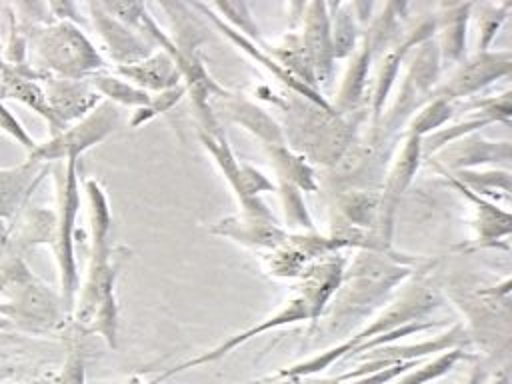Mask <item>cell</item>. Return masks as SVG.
<instances>
[{"label":"cell","instance_id":"obj_45","mask_svg":"<svg viewBox=\"0 0 512 384\" xmlns=\"http://www.w3.org/2000/svg\"><path fill=\"white\" fill-rule=\"evenodd\" d=\"M52 384H86V370H84L82 356L72 352L66 358L60 374L54 378Z\"/></svg>","mask_w":512,"mask_h":384},{"label":"cell","instance_id":"obj_22","mask_svg":"<svg viewBox=\"0 0 512 384\" xmlns=\"http://www.w3.org/2000/svg\"><path fill=\"white\" fill-rule=\"evenodd\" d=\"M40 80H42V74H38L28 64L22 68H14V66L6 64V70H4V76L0 82V100H4V98L16 100L22 106L34 110L48 124L50 136H56L62 130H66V124L60 122L56 118V114L52 112Z\"/></svg>","mask_w":512,"mask_h":384},{"label":"cell","instance_id":"obj_20","mask_svg":"<svg viewBox=\"0 0 512 384\" xmlns=\"http://www.w3.org/2000/svg\"><path fill=\"white\" fill-rule=\"evenodd\" d=\"M512 156V142L510 140H484L474 138V134L464 136L446 148L438 150L430 156V164L444 168L446 172L458 170H478L484 164H508Z\"/></svg>","mask_w":512,"mask_h":384},{"label":"cell","instance_id":"obj_12","mask_svg":"<svg viewBox=\"0 0 512 384\" xmlns=\"http://www.w3.org/2000/svg\"><path fill=\"white\" fill-rule=\"evenodd\" d=\"M512 72V52L510 50H488L476 52L470 58H464L450 78L438 84L428 98H440L456 104L458 100H466L476 96L480 90L490 84L508 78Z\"/></svg>","mask_w":512,"mask_h":384},{"label":"cell","instance_id":"obj_42","mask_svg":"<svg viewBox=\"0 0 512 384\" xmlns=\"http://www.w3.org/2000/svg\"><path fill=\"white\" fill-rule=\"evenodd\" d=\"M240 184L248 198H260V194L264 192H276V182H272L258 168L242 162H240Z\"/></svg>","mask_w":512,"mask_h":384},{"label":"cell","instance_id":"obj_7","mask_svg":"<svg viewBox=\"0 0 512 384\" xmlns=\"http://www.w3.org/2000/svg\"><path fill=\"white\" fill-rule=\"evenodd\" d=\"M322 312H324L322 306L316 304V300H314V296L310 294V290H308L302 282H296L294 288H292L290 298H286V302H284L274 314L266 316L264 320H260L258 324L246 328L244 332H238V334H234V336H228L224 342H220V344L214 346L212 350H208V352H204V354H200V356H196V358L184 360V362H180L178 366H174V368L162 372V374L154 380V384H158L160 380H166V378H170V376H174V374H178V372H184V370L198 368V366H202V364L214 362V360L226 356V354L232 352L234 348L246 344L248 340H252V338H256V336H260V334H264V332H270V330H276V328H284V326H290V324H296V322H306V320H310L312 326H316L318 320H320V316H322Z\"/></svg>","mask_w":512,"mask_h":384},{"label":"cell","instance_id":"obj_21","mask_svg":"<svg viewBox=\"0 0 512 384\" xmlns=\"http://www.w3.org/2000/svg\"><path fill=\"white\" fill-rule=\"evenodd\" d=\"M210 106H212V112L220 108L230 122L242 126L246 132L258 138L262 146H274V144L286 142L282 126L264 108L254 104L244 94L224 90L220 96L210 100Z\"/></svg>","mask_w":512,"mask_h":384},{"label":"cell","instance_id":"obj_6","mask_svg":"<svg viewBox=\"0 0 512 384\" xmlns=\"http://www.w3.org/2000/svg\"><path fill=\"white\" fill-rule=\"evenodd\" d=\"M430 268L418 270L394 300H388L384 308H380L356 334L350 336L354 340V348L378 334L392 332L406 324L424 322L444 304L446 298L440 286L426 276Z\"/></svg>","mask_w":512,"mask_h":384},{"label":"cell","instance_id":"obj_18","mask_svg":"<svg viewBox=\"0 0 512 384\" xmlns=\"http://www.w3.org/2000/svg\"><path fill=\"white\" fill-rule=\"evenodd\" d=\"M302 42L308 52L314 78L320 88H330L334 80V54H332V38H330V18L326 2H306L302 16Z\"/></svg>","mask_w":512,"mask_h":384},{"label":"cell","instance_id":"obj_11","mask_svg":"<svg viewBox=\"0 0 512 384\" xmlns=\"http://www.w3.org/2000/svg\"><path fill=\"white\" fill-rule=\"evenodd\" d=\"M470 342V334L466 332L464 324H452L448 326L446 332L428 338V340H420V342H410V344H384L380 348H374L370 352H364L356 358H360V364L354 370H348L340 376H336V380L340 382H350L356 378H362L366 374H372L380 368L398 364V362H414V360H426L432 354H440L446 352L450 348H462L464 344ZM354 358V360H356Z\"/></svg>","mask_w":512,"mask_h":384},{"label":"cell","instance_id":"obj_16","mask_svg":"<svg viewBox=\"0 0 512 384\" xmlns=\"http://www.w3.org/2000/svg\"><path fill=\"white\" fill-rule=\"evenodd\" d=\"M84 8L88 10L92 26L116 66L136 64L154 52V46L148 40L106 12L100 2H88Z\"/></svg>","mask_w":512,"mask_h":384},{"label":"cell","instance_id":"obj_53","mask_svg":"<svg viewBox=\"0 0 512 384\" xmlns=\"http://www.w3.org/2000/svg\"><path fill=\"white\" fill-rule=\"evenodd\" d=\"M124 384H146V382H142L138 376H130V378H128Z\"/></svg>","mask_w":512,"mask_h":384},{"label":"cell","instance_id":"obj_1","mask_svg":"<svg viewBox=\"0 0 512 384\" xmlns=\"http://www.w3.org/2000/svg\"><path fill=\"white\" fill-rule=\"evenodd\" d=\"M432 262L402 252L356 250L346 262L342 282L322 312L328 332H344L370 320L386 306L394 290Z\"/></svg>","mask_w":512,"mask_h":384},{"label":"cell","instance_id":"obj_10","mask_svg":"<svg viewBox=\"0 0 512 384\" xmlns=\"http://www.w3.org/2000/svg\"><path fill=\"white\" fill-rule=\"evenodd\" d=\"M402 144L398 146L394 158L390 160L388 168L384 170L382 188L378 190V222H376V236L386 248L392 246V232H394V218L398 204L412 184L420 164H422V138L404 134L400 136Z\"/></svg>","mask_w":512,"mask_h":384},{"label":"cell","instance_id":"obj_14","mask_svg":"<svg viewBox=\"0 0 512 384\" xmlns=\"http://www.w3.org/2000/svg\"><path fill=\"white\" fill-rule=\"evenodd\" d=\"M192 8L198 10L200 16H204V18H206L224 38H228L240 52H244L248 58H252L256 64H260L266 72H270L280 84H284V86L290 90V94H296V96H300V98H304V100H308V102H312V104H316V106H320V108H324V110L334 112L332 102H328V100L322 96L320 90H314V88L306 86L304 82H300L298 78H294V76L270 54L268 42H266V44H256V42L244 38L242 34H238L236 30H232L228 24H224V22L208 8V4H204V2H192Z\"/></svg>","mask_w":512,"mask_h":384},{"label":"cell","instance_id":"obj_51","mask_svg":"<svg viewBox=\"0 0 512 384\" xmlns=\"http://www.w3.org/2000/svg\"><path fill=\"white\" fill-rule=\"evenodd\" d=\"M12 374H14V368H12V366H0V380L8 378V376H12Z\"/></svg>","mask_w":512,"mask_h":384},{"label":"cell","instance_id":"obj_26","mask_svg":"<svg viewBox=\"0 0 512 384\" xmlns=\"http://www.w3.org/2000/svg\"><path fill=\"white\" fill-rule=\"evenodd\" d=\"M114 72L148 94H158L162 90L182 84V76L176 62L162 50L152 52L148 58L136 64L114 66Z\"/></svg>","mask_w":512,"mask_h":384},{"label":"cell","instance_id":"obj_8","mask_svg":"<svg viewBox=\"0 0 512 384\" xmlns=\"http://www.w3.org/2000/svg\"><path fill=\"white\" fill-rule=\"evenodd\" d=\"M120 124L118 106L108 100H102L92 112H88L78 122H72L56 136H50L44 142H38L36 150L26 158L38 164H50L56 160L80 158L86 150L106 140Z\"/></svg>","mask_w":512,"mask_h":384},{"label":"cell","instance_id":"obj_31","mask_svg":"<svg viewBox=\"0 0 512 384\" xmlns=\"http://www.w3.org/2000/svg\"><path fill=\"white\" fill-rule=\"evenodd\" d=\"M334 60H348L360 44L362 32L350 2H326Z\"/></svg>","mask_w":512,"mask_h":384},{"label":"cell","instance_id":"obj_27","mask_svg":"<svg viewBox=\"0 0 512 384\" xmlns=\"http://www.w3.org/2000/svg\"><path fill=\"white\" fill-rule=\"evenodd\" d=\"M372 58H374V52H372L368 40L362 36L358 48L348 58V64L344 68V74H342V80H340V86L336 92V100L332 102V108L336 114H340V116L352 114L364 102Z\"/></svg>","mask_w":512,"mask_h":384},{"label":"cell","instance_id":"obj_23","mask_svg":"<svg viewBox=\"0 0 512 384\" xmlns=\"http://www.w3.org/2000/svg\"><path fill=\"white\" fill-rule=\"evenodd\" d=\"M198 138H200L202 148L210 154V158L218 166L220 174L228 182L230 190L234 192L236 202L240 206V212L242 214H252V216H268V218H272L274 214H272V210L266 206V202L262 198H248L244 194L242 184H240V162L234 156L222 126H218L214 130H200L198 128Z\"/></svg>","mask_w":512,"mask_h":384},{"label":"cell","instance_id":"obj_29","mask_svg":"<svg viewBox=\"0 0 512 384\" xmlns=\"http://www.w3.org/2000/svg\"><path fill=\"white\" fill-rule=\"evenodd\" d=\"M378 200H380V194H378V190H372V188H350V190H344V192L338 194V198L334 202V214L332 216L340 218L342 222H346V224H350L354 228L372 232L376 236ZM386 250H394V248H386Z\"/></svg>","mask_w":512,"mask_h":384},{"label":"cell","instance_id":"obj_3","mask_svg":"<svg viewBox=\"0 0 512 384\" xmlns=\"http://www.w3.org/2000/svg\"><path fill=\"white\" fill-rule=\"evenodd\" d=\"M84 194L88 200V220L92 232L90 258L86 268V278L76 294V304L72 316L78 324L88 326L94 312L100 306L116 302V278H118V262L112 258L114 250L110 246V230H112V214L108 196L102 184L96 178L84 180Z\"/></svg>","mask_w":512,"mask_h":384},{"label":"cell","instance_id":"obj_46","mask_svg":"<svg viewBox=\"0 0 512 384\" xmlns=\"http://www.w3.org/2000/svg\"><path fill=\"white\" fill-rule=\"evenodd\" d=\"M46 6H48L50 16L58 22H72L76 26H80L84 22V18L80 16V8L74 2L60 0V2H46Z\"/></svg>","mask_w":512,"mask_h":384},{"label":"cell","instance_id":"obj_38","mask_svg":"<svg viewBox=\"0 0 512 384\" xmlns=\"http://www.w3.org/2000/svg\"><path fill=\"white\" fill-rule=\"evenodd\" d=\"M276 192L280 196L286 232H316L314 218L304 202V194L286 182H276Z\"/></svg>","mask_w":512,"mask_h":384},{"label":"cell","instance_id":"obj_36","mask_svg":"<svg viewBox=\"0 0 512 384\" xmlns=\"http://www.w3.org/2000/svg\"><path fill=\"white\" fill-rule=\"evenodd\" d=\"M464 358H468V352H464V348H450L446 352L436 354L434 358L422 360L418 366H414L406 374L398 376L394 380V384H428V382L438 380L444 374H448Z\"/></svg>","mask_w":512,"mask_h":384},{"label":"cell","instance_id":"obj_25","mask_svg":"<svg viewBox=\"0 0 512 384\" xmlns=\"http://www.w3.org/2000/svg\"><path fill=\"white\" fill-rule=\"evenodd\" d=\"M472 18V2L442 4L436 18L438 54L442 66H458L466 58L468 24Z\"/></svg>","mask_w":512,"mask_h":384},{"label":"cell","instance_id":"obj_48","mask_svg":"<svg viewBox=\"0 0 512 384\" xmlns=\"http://www.w3.org/2000/svg\"><path fill=\"white\" fill-rule=\"evenodd\" d=\"M482 378H484L482 368H480V366H474L472 372H470V376H468V380H466V384H482Z\"/></svg>","mask_w":512,"mask_h":384},{"label":"cell","instance_id":"obj_30","mask_svg":"<svg viewBox=\"0 0 512 384\" xmlns=\"http://www.w3.org/2000/svg\"><path fill=\"white\" fill-rule=\"evenodd\" d=\"M264 150L272 162L278 182H286V184L298 188L302 194L318 192L320 184L316 180V172H314L312 164L302 154L294 152L286 142L274 144V146H264Z\"/></svg>","mask_w":512,"mask_h":384},{"label":"cell","instance_id":"obj_5","mask_svg":"<svg viewBox=\"0 0 512 384\" xmlns=\"http://www.w3.org/2000/svg\"><path fill=\"white\" fill-rule=\"evenodd\" d=\"M80 212V182H78V158H68L58 178V208H56V232H54V256L60 274V300L66 314H72L76 294L80 288V276L74 256L76 220Z\"/></svg>","mask_w":512,"mask_h":384},{"label":"cell","instance_id":"obj_49","mask_svg":"<svg viewBox=\"0 0 512 384\" xmlns=\"http://www.w3.org/2000/svg\"><path fill=\"white\" fill-rule=\"evenodd\" d=\"M304 384H342L340 380H336V378H306V380H302Z\"/></svg>","mask_w":512,"mask_h":384},{"label":"cell","instance_id":"obj_24","mask_svg":"<svg viewBox=\"0 0 512 384\" xmlns=\"http://www.w3.org/2000/svg\"><path fill=\"white\" fill-rule=\"evenodd\" d=\"M40 82L52 112L66 126L72 122H78L102 102L100 94L92 88L88 80L42 76Z\"/></svg>","mask_w":512,"mask_h":384},{"label":"cell","instance_id":"obj_52","mask_svg":"<svg viewBox=\"0 0 512 384\" xmlns=\"http://www.w3.org/2000/svg\"><path fill=\"white\" fill-rule=\"evenodd\" d=\"M10 326H12L10 320L4 318V316H0V330H6V328H10Z\"/></svg>","mask_w":512,"mask_h":384},{"label":"cell","instance_id":"obj_37","mask_svg":"<svg viewBox=\"0 0 512 384\" xmlns=\"http://www.w3.org/2000/svg\"><path fill=\"white\" fill-rule=\"evenodd\" d=\"M208 8L224 22L228 24L232 30H236L238 34H242L244 38L256 42V44H266L254 16L252 10L246 2H238V0H224V2H210Z\"/></svg>","mask_w":512,"mask_h":384},{"label":"cell","instance_id":"obj_50","mask_svg":"<svg viewBox=\"0 0 512 384\" xmlns=\"http://www.w3.org/2000/svg\"><path fill=\"white\" fill-rule=\"evenodd\" d=\"M490 384H508V376H506V372H500L498 376H494V378L490 380Z\"/></svg>","mask_w":512,"mask_h":384},{"label":"cell","instance_id":"obj_44","mask_svg":"<svg viewBox=\"0 0 512 384\" xmlns=\"http://www.w3.org/2000/svg\"><path fill=\"white\" fill-rule=\"evenodd\" d=\"M184 96H186V86H184V84H178V86L168 88V90H162V92H158V94H150V104H148V108L154 112V116L166 114V112H170Z\"/></svg>","mask_w":512,"mask_h":384},{"label":"cell","instance_id":"obj_33","mask_svg":"<svg viewBox=\"0 0 512 384\" xmlns=\"http://www.w3.org/2000/svg\"><path fill=\"white\" fill-rule=\"evenodd\" d=\"M268 50L294 78H298L306 86L318 90L314 70H312V64H310V58L304 48L300 32H296V30L286 32L276 44H268Z\"/></svg>","mask_w":512,"mask_h":384},{"label":"cell","instance_id":"obj_19","mask_svg":"<svg viewBox=\"0 0 512 384\" xmlns=\"http://www.w3.org/2000/svg\"><path fill=\"white\" fill-rule=\"evenodd\" d=\"M444 178L446 182L452 184L454 190H458L462 194V198H466V202L472 206L474 210V218H472V226H474V248H496L502 246L506 248V240L510 238L512 232V218L510 212L496 206L492 200H488L486 196H480L476 192H472L470 188H466L464 184H460L450 172H446L444 168L432 164Z\"/></svg>","mask_w":512,"mask_h":384},{"label":"cell","instance_id":"obj_47","mask_svg":"<svg viewBox=\"0 0 512 384\" xmlns=\"http://www.w3.org/2000/svg\"><path fill=\"white\" fill-rule=\"evenodd\" d=\"M8 244H10V232H8L6 224H4V220L0 218V262L8 254V248H10Z\"/></svg>","mask_w":512,"mask_h":384},{"label":"cell","instance_id":"obj_54","mask_svg":"<svg viewBox=\"0 0 512 384\" xmlns=\"http://www.w3.org/2000/svg\"><path fill=\"white\" fill-rule=\"evenodd\" d=\"M452 384H458V382H452Z\"/></svg>","mask_w":512,"mask_h":384},{"label":"cell","instance_id":"obj_41","mask_svg":"<svg viewBox=\"0 0 512 384\" xmlns=\"http://www.w3.org/2000/svg\"><path fill=\"white\" fill-rule=\"evenodd\" d=\"M0 132L10 136L16 144H20L28 154L36 150L38 142L28 134V130L22 126V122L2 104L0 100Z\"/></svg>","mask_w":512,"mask_h":384},{"label":"cell","instance_id":"obj_4","mask_svg":"<svg viewBox=\"0 0 512 384\" xmlns=\"http://www.w3.org/2000/svg\"><path fill=\"white\" fill-rule=\"evenodd\" d=\"M34 70L42 76L88 80L104 72L106 62L90 38L72 22L52 20L32 32Z\"/></svg>","mask_w":512,"mask_h":384},{"label":"cell","instance_id":"obj_9","mask_svg":"<svg viewBox=\"0 0 512 384\" xmlns=\"http://www.w3.org/2000/svg\"><path fill=\"white\" fill-rule=\"evenodd\" d=\"M4 292L10 294V302L0 304V316L8 318L10 324H18L20 328L34 332L54 330L66 316L60 294H54L30 270L12 282Z\"/></svg>","mask_w":512,"mask_h":384},{"label":"cell","instance_id":"obj_28","mask_svg":"<svg viewBox=\"0 0 512 384\" xmlns=\"http://www.w3.org/2000/svg\"><path fill=\"white\" fill-rule=\"evenodd\" d=\"M48 166L24 160L18 166L0 168V218H12L30 198Z\"/></svg>","mask_w":512,"mask_h":384},{"label":"cell","instance_id":"obj_55","mask_svg":"<svg viewBox=\"0 0 512 384\" xmlns=\"http://www.w3.org/2000/svg\"><path fill=\"white\" fill-rule=\"evenodd\" d=\"M36 384H38V382H36Z\"/></svg>","mask_w":512,"mask_h":384},{"label":"cell","instance_id":"obj_43","mask_svg":"<svg viewBox=\"0 0 512 384\" xmlns=\"http://www.w3.org/2000/svg\"><path fill=\"white\" fill-rule=\"evenodd\" d=\"M422 360H414V362H398V364H392V366H386V368H380L372 374H366L362 378H356V380H350V382H342V384H388V382H394L398 376L406 374L408 370H412L414 366H418Z\"/></svg>","mask_w":512,"mask_h":384},{"label":"cell","instance_id":"obj_39","mask_svg":"<svg viewBox=\"0 0 512 384\" xmlns=\"http://www.w3.org/2000/svg\"><path fill=\"white\" fill-rule=\"evenodd\" d=\"M478 10L476 26H478V52L492 50V42L496 40L502 24L512 10V2H480L472 4Z\"/></svg>","mask_w":512,"mask_h":384},{"label":"cell","instance_id":"obj_32","mask_svg":"<svg viewBox=\"0 0 512 384\" xmlns=\"http://www.w3.org/2000/svg\"><path fill=\"white\" fill-rule=\"evenodd\" d=\"M54 232H56V212L42 206H34L20 214L18 226L12 232L8 246L14 244L16 248L22 250L38 244H52Z\"/></svg>","mask_w":512,"mask_h":384},{"label":"cell","instance_id":"obj_34","mask_svg":"<svg viewBox=\"0 0 512 384\" xmlns=\"http://www.w3.org/2000/svg\"><path fill=\"white\" fill-rule=\"evenodd\" d=\"M88 82L92 84V88L100 94L102 100L112 102L114 106H126V108H142L150 104V94L136 88L134 84H130L128 80H124L122 76H118L116 72H98L94 76L88 78Z\"/></svg>","mask_w":512,"mask_h":384},{"label":"cell","instance_id":"obj_15","mask_svg":"<svg viewBox=\"0 0 512 384\" xmlns=\"http://www.w3.org/2000/svg\"><path fill=\"white\" fill-rule=\"evenodd\" d=\"M434 34H436V18H426V20L418 22L416 26H412L408 32H404V36L392 48H388L384 52L380 66L376 70L370 98H368V112L372 118V128L380 122V118L384 114V106H386L390 92L398 80L402 62L418 44L434 38Z\"/></svg>","mask_w":512,"mask_h":384},{"label":"cell","instance_id":"obj_35","mask_svg":"<svg viewBox=\"0 0 512 384\" xmlns=\"http://www.w3.org/2000/svg\"><path fill=\"white\" fill-rule=\"evenodd\" d=\"M454 112H456V104L440 98H428L406 122L400 136L410 134V136L426 138L428 134L444 128L454 118Z\"/></svg>","mask_w":512,"mask_h":384},{"label":"cell","instance_id":"obj_13","mask_svg":"<svg viewBox=\"0 0 512 384\" xmlns=\"http://www.w3.org/2000/svg\"><path fill=\"white\" fill-rule=\"evenodd\" d=\"M338 252L344 250L330 236H322L320 232H288V238L280 248L264 254V266L274 278L298 282L316 262Z\"/></svg>","mask_w":512,"mask_h":384},{"label":"cell","instance_id":"obj_17","mask_svg":"<svg viewBox=\"0 0 512 384\" xmlns=\"http://www.w3.org/2000/svg\"><path fill=\"white\" fill-rule=\"evenodd\" d=\"M208 232L220 238H228L240 246L258 250L262 254H268L276 248H280L288 232L284 226L278 224V220L272 216H252V214H234L220 218L218 222L208 226Z\"/></svg>","mask_w":512,"mask_h":384},{"label":"cell","instance_id":"obj_40","mask_svg":"<svg viewBox=\"0 0 512 384\" xmlns=\"http://www.w3.org/2000/svg\"><path fill=\"white\" fill-rule=\"evenodd\" d=\"M460 184L470 188L472 192L484 196L488 192H502L504 196H510V170H458L450 172Z\"/></svg>","mask_w":512,"mask_h":384},{"label":"cell","instance_id":"obj_2","mask_svg":"<svg viewBox=\"0 0 512 384\" xmlns=\"http://www.w3.org/2000/svg\"><path fill=\"white\" fill-rule=\"evenodd\" d=\"M284 110V140L302 154L308 162L336 166L350 144L356 140V124L364 114H354V120L336 112L324 110L296 94L276 96L272 100Z\"/></svg>","mask_w":512,"mask_h":384}]
</instances>
